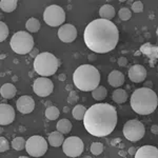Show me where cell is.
Instances as JSON below:
<instances>
[{"instance_id":"6da1fadb","label":"cell","mask_w":158,"mask_h":158,"mask_svg":"<svg viewBox=\"0 0 158 158\" xmlns=\"http://www.w3.org/2000/svg\"><path fill=\"white\" fill-rule=\"evenodd\" d=\"M83 39L91 51L104 54L113 51L118 44L119 31L116 24L110 20L95 19L86 25Z\"/></svg>"},{"instance_id":"7a4b0ae2","label":"cell","mask_w":158,"mask_h":158,"mask_svg":"<svg viewBox=\"0 0 158 158\" xmlns=\"http://www.w3.org/2000/svg\"><path fill=\"white\" fill-rule=\"evenodd\" d=\"M117 121V111L112 104L96 103L86 111L83 126L93 136L106 137L115 130Z\"/></svg>"},{"instance_id":"3957f363","label":"cell","mask_w":158,"mask_h":158,"mask_svg":"<svg viewBox=\"0 0 158 158\" xmlns=\"http://www.w3.org/2000/svg\"><path fill=\"white\" fill-rule=\"evenodd\" d=\"M130 102L135 113L139 115H150L157 108L158 97L152 89L140 88L133 92Z\"/></svg>"},{"instance_id":"277c9868","label":"cell","mask_w":158,"mask_h":158,"mask_svg":"<svg viewBox=\"0 0 158 158\" xmlns=\"http://www.w3.org/2000/svg\"><path fill=\"white\" fill-rule=\"evenodd\" d=\"M73 82L78 90L82 92H93L99 86L100 74L94 65L82 64L74 71Z\"/></svg>"},{"instance_id":"5b68a950","label":"cell","mask_w":158,"mask_h":158,"mask_svg":"<svg viewBox=\"0 0 158 158\" xmlns=\"http://www.w3.org/2000/svg\"><path fill=\"white\" fill-rule=\"evenodd\" d=\"M59 68V61L52 53L43 52L35 58L34 70L41 77H49L57 72Z\"/></svg>"},{"instance_id":"8992f818","label":"cell","mask_w":158,"mask_h":158,"mask_svg":"<svg viewBox=\"0 0 158 158\" xmlns=\"http://www.w3.org/2000/svg\"><path fill=\"white\" fill-rule=\"evenodd\" d=\"M10 45H11V49L16 54H30L32 50L34 49V38L32 37V35L29 32L18 31L12 36Z\"/></svg>"},{"instance_id":"52a82bcc","label":"cell","mask_w":158,"mask_h":158,"mask_svg":"<svg viewBox=\"0 0 158 158\" xmlns=\"http://www.w3.org/2000/svg\"><path fill=\"white\" fill-rule=\"evenodd\" d=\"M122 133L129 141L137 142L143 138L146 134V128L143 123L138 119H131L124 123L122 128Z\"/></svg>"},{"instance_id":"ba28073f","label":"cell","mask_w":158,"mask_h":158,"mask_svg":"<svg viewBox=\"0 0 158 158\" xmlns=\"http://www.w3.org/2000/svg\"><path fill=\"white\" fill-rule=\"evenodd\" d=\"M43 20L50 27H61L65 21V12L59 6L52 4L44 10Z\"/></svg>"},{"instance_id":"9c48e42d","label":"cell","mask_w":158,"mask_h":158,"mask_svg":"<svg viewBox=\"0 0 158 158\" xmlns=\"http://www.w3.org/2000/svg\"><path fill=\"white\" fill-rule=\"evenodd\" d=\"M25 151L32 157H41L48 151V141L39 135L30 137L27 140Z\"/></svg>"},{"instance_id":"30bf717a","label":"cell","mask_w":158,"mask_h":158,"mask_svg":"<svg viewBox=\"0 0 158 158\" xmlns=\"http://www.w3.org/2000/svg\"><path fill=\"white\" fill-rule=\"evenodd\" d=\"M85 150V144L83 141L77 136H71L68 137L64 140L62 144V151L69 157H78L82 154Z\"/></svg>"},{"instance_id":"8fae6325","label":"cell","mask_w":158,"mask_h":158,"mask_svg":"<svg viewBox=\"0 0 158 158\" xmlns=\"http://www.w3.org/2000/svg\"><path fill=\"white\" fill-rule=\"evenodd\" d=\"M54 90L53 81L48 77H39L35 79L33 83V91L39 97H47L51 95Z\"/></svg>"},{"instance_id":"7c38bea8","label":"cell","mask_w":158,"mask_h":158,"mask_svg":"<svg viewBox=\"0 0 158 158\" xmlns=\"http://www.w3.org/2000/svg\"><path fill=\"white\" fill-rule=\"evenodd\" d=\"M58 37L62 42L70 43L77 38V29L73 24H63L58 30Z\"/></svg>"},{"instance_id":"4fadbf2b","label":"cell","mask_w":158,"mask_h":158,"mask_svg":"<svg viewBox=\"0 0 158 158\" xmlns=\"http://www.w3.org/2000/svg\"><path fill=\"white\" fill-rule=\"evenodd\" d=\"M15 110L12 106L6 103L0 104V124L7 126L11 124L15 119Z\"/></svg>"},{"instance_id":"5bb4252c","label":"cell","mask_w":158,"mask_h":158,"mask_svg":"<svg viewBox=\"0 0 158 158\" xmlns=\"http://www.w3.org/2000/svg\"><path fill=\"white\" fill-rule=\"evenodd\" d=\"M16 108L17 110L22 114H30L34 111L35 109V101L33 97H31L29 95H23L16 102Z\"/></svg>"},{"instance_id":"9a60e30c","label":"cell","mask_w":158,"mask_h":158,"mask_svg":"<svg viewBox=\"0 0 158 158\" xmlns=\"http://www.w3.org/2000/svg\"><path fill=\"white\" fill-rule=\"evenodd\" d=\"M129 78L135 83H140L147 78V70L143 65L135 64L129 69Z\"/></svg>"},{"instance_id":"2e32d148","label":"cell","mask_w":158,"mask_h":158,"mask_svg":"<svg viewBox=\"0 0 158 158\" xmlns=\"http://www.w3.org/2000/svg\"><path fill=\"white\" fill-rule=\"evenodd\" d=\"M135 158H158V149L154 146H143L137 149Z\"/></svg>"},{"instance_id":"e0dca14e","label":"cell","mask_w":158,"mask_h":158,"mask_svg":"<svg viewBox=\"0 0 158 158\" xmlns=\"http://www.w3.org/2000/svg\"><path fill=\"white\" fill-rule=\"evenodd\" d=\"M108 81L110 85L113 88H119L126 82V78H124V74L120 72V71L114 70L109 74Z\"/></svg>"},{"instance_id":"ac0fdd59","label":"cell","mask_w":158,"mask_h":158,"mask_svg":"<svg viewBox=\"0 0 158 158\" xmlns=\"http://www.w3.org/2000/svg\"><path fill=\"white\" fill-rule=\"evenodd\" d=\"M99 16H100L101 19L111 21V19H113L115 17V9L111 4H104L99 9Z\"/></svg>"},{"instance_id":"d6986e66","label":"cell","mask_w":158,"mask_h":158,"mask_svg":"<svg viewBox=\"0 0 158 158\" xmlns=\"http://www.w3.org/2000/svg\"><path fill=\"white\" fill-rule=\"evenodd\" d=\"M17 93V89L15 88L14 85L12 83H4L0 89V94L3 98L6 99H12L15 97Z\"/></svg>"},{"instance_id":"ffe728a7","label":"cell","mask_w":158,"mask_h":158,"mask_svg":"<svg viewBox=\"0 0 158 158\" xmlns=\"http://www.w3.org/2000/svg\"><path fill=\"white\" fill-rule=\"evenodd\" d=\"M63 142H64V137H63V134L60 133L58 131L52 132L49 135V143L52 147L58 148L60 146H62Z\"/></svg>"},{"instance_id":"44dd1931","label":"cell","mask_w":158,"mask_h":158,"mask_svg":"<svg viewBox=\"0 0 158 158\" xmlns=\"http://www.w3.org/2000/svg\"><path fill=\"white\" fill-rule=\"evenodd\" d=\"M112 99L115 101L116 103H124L127 100H128V93L127 91L122 90V89H117L113 92L112 94Z\"/></svg>"},{"instance_id":"7402d4cb","label":"cell","mask_w":158,"mask_h":158,"mask_svg":"<svg viewBox=\"0 0 158 158\" xmlns=\"http://www.w3.org/2000/svg\"><path fill=\"white\" fill-rule=\"evenodd\" d=\"M56 129H57L58 132L62 134H68L71 132L72 130V123L69 119H60L59 121L56 124Z\"/></svg>"},{"instance_id":"603a6c76","label":"cell","mask_w":158,"mask_h":158,"mask_svg":"<svg viewBox=\"0 0 158 158\" xmlns=\"http://www.w3.org/2000/svg\"><path fill=\"white\" fill-rule=\"evenodd\" d=\"M88 111V109L82 104H77L75 106L72 110V115L76 120H83L85 116V113Z\"/></svg>"},{"instance_id":"cb8c5ba5","label":"cell","mask_w":158,"mask_h":158,"mask_svg":"<svg viewBox=\"0 0 158 158\" xmlns=\"http://www.w3.org/2000/svg\"><path fill=\"white\" fill-rule=\"evenodd\" d=\"M17 3H18V2H17L16 0H1V2H0V7H1V10L3 12L11 13L16 10Z\"/></svg>"},{"instance_id":"d4e9b609","label":"cell","mask_w":158,"mask_h":158,"mask_svg":"<svg viewBox=\"0 0 158 158\" xmlns=\"http://www.w3.org/2000/svg\"><path fill=\"white\" fill-rule=\"evenodd\" d=\"M108 95V90L104 88L103 85H99L98 88H96L95 90L92 92V96L95 100H98V101H101L103 100L104 98L106 97Z\"/></svg>"},{"instance_id":"484cf974","label":"cell","mask_w":158,"mask_h":158,"mask_svg":"<svg viewBox=\"0 0 158 158\" xmlns=\"http://www.w3.org/2000/svg\"><path fill=\"white\" fill-rule=\"evenodd\" d=\"M25 27L31 33H37L40 30V22L36 18H30L25 23Z\"/></svg>"},{"instance_id":"4316f807","label":"cell","mask_w":158,"mask_h":158,"mask_svg":"<svg viewBox=\"0 0 158 158\" xmlns=\"http://www.w3.org/2000/svg\"><path fill=\"white\" fill-rule=\"evenodd\" d=\"M44 115L49 120H56V119L59 117L60 112H59V110H58V108H56V106H49V108L45 109Z\"/></svg>"},{"instance_id":"83f0119b","label":"cell","mask_w":158,"mask_h":158,"mask_svg":"<svg viewBox=\"0 0 158 158\" xmlns=\"http://www.w3.org/2000/svg\"><path fill=\"white\" fill-rule=\"evenodd\" d=\"M12 147L16 151H22L27 147V141L22 137H15L12 141Z\"/></svg>"},{"instance_id":"f1b7e54d","label":"cell","mask_w":158,"mask_h":158,"mask_svg":"<svg viewBox=\"0 0 158 158\" xmlns=\"http://www.w3.org/2000/svg\"><path fill=\"white\" fill-rule=\"evenodd\" d=\"M9 34H10L9 27L6 25V23L1 21L0 22V41L3 42L7 38V36H9Z\"/></svg>"},{"instance_id":"f546056e","label":"cell","mask_w":158,"mask_h":158,"mask_svg":"<svg viewBox=\"0 0 158 158\" xmlns=\"http://www.w3.org/2000/svg\"><path fill=\"white\" fill-rule=\"evenodd\" d=\"M103 144L101 143V142H93V143L91 144V152L93 155H100L101 153L103 152Z\"/></svg>"},{"instance_id":"4dcf8cb0","label":"cell","mask_w":158,"mask_h":158,"mask_svg":"<svg viewBox=\"0 0 158 158\" xmlns=\"http://www.w3.org/2000/svg\"><path fill=\"white\" fill-rule=\"evenodd\" d=\"M118 16L121 20L127 21V20L131 19L132 12H131V10L128 9V7H122V9H120V11L118 12Z\"/></svg>"},{"instance_id":"1f68e13d","label":"cell","mask_w":158,"mask_h":158,"mask_svg":"<svg viewBox=\"0 0 158 158\" xmlns=\"http://www.w3.org/2000/svg\"><path fill=\"white\" fill-rule=\"evenodd\" d=\"M10 149V143L9 141H7V139L6 137L2 136L1 138H0V152H6L7 150Z\"/></svg>"},{"instance_id":"d6a6232c","label":"cell","mask_w":158,"mask_h":158,"mask_svg":"<svg viewBox=\"0 0 158 158\" xmlns=\"http://www.w3.org/2000/svg\"><path fill=\"white\" fill-rule=\"evenodd\" d=\"M132 11L134 13H142L143 12V3L141 1H135L132 4Z\"/></svg>"},{"instance_id":"836d02e7","label":"cell","mask_w":158,"mask_h":158,"mask_svg":"<svg viewBox=\"0 0 158 158\" xmlns=\"http://www.w3.org/2000/svg\"><path fill=\"white\" fill-rule=\"evenodd\" d=\"M78 99H79V97H78L77 93L72 91V92H71V94H70V96H69V103H71V104L76 103L78 101Z\"/></svg>"},{"instance_id":"e575fe53","label":"cell","mask_w":158,"mask_h":158,"mask_svg":"<svg viewBox=\"0 0 158 158\" xmlns=\"http://www.w3.org/2000/svg\"><path fill=\"white\" fill-rule=\"evenodd\" d=\"M117 63H118L119 67H127L128 65V59H127V57H119L118 60H117Z\"/></svg>"},{"instance_id":"d590c367","label":"cell","mask_w":158,"mask_h":158,"mask_svg":"<svg viewBox=\"0 0 158 158\" xmlns=\"http://www.w3.org/2000/svg\"><path fill=\"white\" fill-rule=\"evenodd\" d=\"M38 55H39V51H38V49H33L32 52L30 53L31 57H34V58H36Z\"/></svg>"},{"instance_id":"8d00e7d4","label":"cell","mask_w":158,"mask_h":158,"mask_svg":"<svg viewBox=\"0 0 158 158\" xmlns=\"http://www.w3.org/2000/svg\"><path fill=\"white\" fill-rule=\"evenodd\" d=\"M151 132L153 134L158 135V124H153L151 127Z\"/></svg>"},{"instance_id":"74e56055","label":"cell","mask_w":158,"mask_h":158,"mask_svg":"<svg viewBox=\"0 0 158 158\" xmlns=\"http://www.w3.org/2000/svg\"><path fill=\"white\" fill-rule=\"evenodd\" d=\"M136 152H137V149H136V148H134V147H132V148H130V149H129V154L130 155H135V154H136Z\"/></svg>"},{"instance_id":"f35d334b","label":"cell","mask_w":158,"mask_h":158,"mask_svg":"<svg viewBox=\"0 0 158 158\" xmlns=\"http://www.w3.org/2000/svg\"><path fill=\"white\" fill-rule=\"evenodd\" d=\"M143 88L152 89V88H153V82H152V81H148V82H144Z\"/></svg>"},{"instance_id":"ab89813d","label":"cell","mask_w":158,"mask_h":158,"mask_svg":"<svg viewBox=\"0 0 158 158\" xmlns=\"http://www.w3.org/2000/svg\"><path fill=\"white\" fill-rule=\"evenodd\" d=\"M119 155H120V156H123V157H126L127 153L124 152V151H119Z\"/></svg>"},{"instance_id":"60d3db41","label":"cell","mask_w":158,"mask_h":158,"mask_svg":"<svg viewBox=\"0 0 158 158\" xmlns=\"http://www.w3.org/2000/svg\"><path fill=\"white\" fill-rule=\"evenodd\" d=\"M64 78H65V74H63V75H61L59 77V79H61V80H62V79H64Z\"/></svg>"},{"instance_id":"b9f144b4","label":"cell","mask_w":158,"mask_h":158,"mask_svg":"<svg viewBox=\"0 0 158 158\" xmlns=\"http://www.w3.org/2000/svg\"><path fill=\"white\" fill-rule=\"evenodd\" d=\"M18 158H29V157H27V156H19Z\"/></svg>"},{"instance_id":"7bdbcfd3","label":"cell","mask_w":158,"mask_h":158,"mask_svg":"<svg viewBox=\"0 0 158 158\" xmlns=\"http://www.w3.org/2000/svg\"><path fill=\"white\" fill-rule=\"evenodd\" d=\"M85 158H91V157H89V156H88V157H85Z\"/></svg>"},{"instance_id":"ee69618b","label":"cell","mask_w":158,"mask_h":158,"mask_svg":"<svg viewBox=\"0 0 158 158\" xmlns=\"http://www.w3.org/2000/svg\"><path fill=\"white\" fill-rule=\"evenodd\" d=\"M157 70H158V65H157Z\"/></svg>"},{"instance_id":"f6af8a7d","label":"cell","mask_w":158,"mask_h":158,"mask_svg":"<svg viewBox=\"0 0 158 158\" xmlns=\"http://www.w3.org/2000/svg\"><path fill=\"white\" fill-rule=\"evenodd\" d=\"M124 158H126V157H124Z\"/></svg>"},{"instance_id":"bcb514c9","label":"cell","mask_w":158,"mask_h":158,"mask_svg":"<svg viewBox=\"0 0 158 158\" xmlns=\"http://www.w3.org/2000/svg\"><path fill=\"white\" fill-rule=\"evenodd\" d=\"M157 32H158V31H157Z\"/></svg>"}]
</instances>
